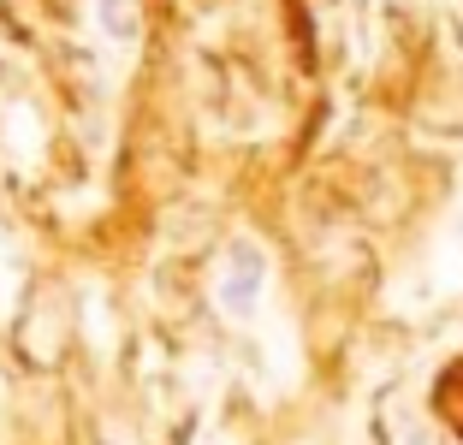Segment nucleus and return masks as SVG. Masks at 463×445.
I'll return each mask as SVG.
<instances>
[{
	"label": "nucleus",
	"instance_id": "1",
	"mask_svg": "<svg viewBox=\"0 0 463 445\" xmlns=\"http://www.w3.org/2000/svg\"><path fill=\"white\" fill-rule=\"evenodd\" d=\"M261 291H268V256H261V243L238 238L226 250V261H220V279H214V303L226 321H250L261 303Z\"/></svg>",
	"mask_w": 463,
	"mask_h": 445
}]
</instances>
